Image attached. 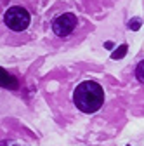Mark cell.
Returning <instances> with one entry per match:
<instances>
[{
    "instance_id": "cell-1",
    "label": "cell",
    "mask_w": 144,
    "mask_h": 146,
    "mask_svg": "<svg viewBox=\"0 0 144 146\" xmlns=\"http://www.w3.org/2000/svg\"><path fill=\"white\" fill-rule=\"evenodd\" d=\"M73 103L80 111L94 113L104 103V89L94 80H85L77 85L73 92Z\"/></svg>"
},
{
    "instance_id": "cell-2",
    "label": "cell",
    "mask_w": 144,
    "mask_h": 146,
    "mask_svg": "<svg viewBox=\"0 0 144 146\" xmlns=\"http://www.w3.org/2000/svg\"><path fill=\"white\" fill-rule=\"evenodd\" d=\"M30 21H31L30 12L24 7H19V5H14V7L7 9L5 14H4V23L12 31H23V30H26L28 25H30Z\"/></svg>"
},
{
    "instance_id": "cell-3",
    "label": "cell",
    "mask_w": 144,
    "mask_h": 146,
    "mask_svg": "<svg viewBox=\"0 0 144 146\" xmlns=\"http://www.w3.org/2000/svg\"><path fill=\"white\" fill-rule=\"evenodd\" d=\"M77 26V16L73 12H64L52 21V30L57 36H68Z\"/></svg>"
},
{
    "instance_id": "cell-4",
    "label": "cell",
    "mask_w": 144,
    "mask_h": 146,
    "mask_svg": "<svg viewBox=\"0 0 144 146\" xmlns=\"http://www.w3.org/2000/svg\"><path fill=\"white\" fill-rule=\"evenodd\" d=\"M0 73H2V87L4 89H16L17 87V80L11 75V73H7L4 68L0 70Z\"/></svg>"
},
{
    "instance_id": "cell-5",
    "label": "cell",
    "mask_w": 144,
    "mask_h": 146,
    "mask_svg": "<svg viewBox=\"0 0 144 146\" xmlns=\"http://www.w3.org/2000/svg\"><path fill=\"white\" fill-rule=\"evenodd\" d=\"M135 77H137V80L141 82V84H144V59L137 64V68H135Z\"/></svg>"
},
{
    "instance_id": "cell-6",
    "label": "cell",
    "mask_w": 144,
    "mask_h": 146,
    "mask_svg": "<svg viewBox=\"0 0 144 146\" xmlns=\"http://www.w3.org/2000/svg\"><path fill=\"white\" fill-rule=\"evenodd\" d=\"M125 54H127V44L120 45V49H116V50L111 54V59H118V58H123Z\"/></svg>"
},
{
    "instance_id": "cell-7",
    "label": "cell",
    "mask_w": 144,
    "mask_h": 146,
    "mask_svg": "<svg viewBox=\"0 0 144 146\" xmlns=\"http://www.w3.org/2000/svg\"><path fill=\"white\" fill-rule=\"evenodd\" d=\"M129 26H130V28H132V30H139V26H141V23H139V19H135V21H134V23H132V21H130V25H129Z\"/></svg>"
}]
</instances>
